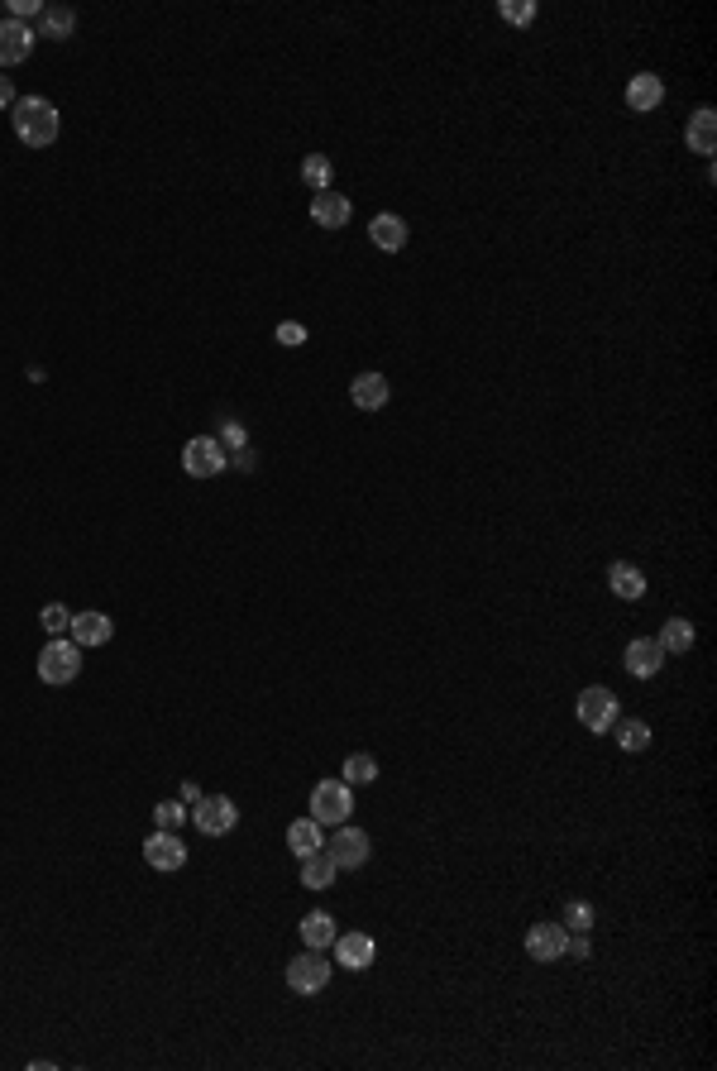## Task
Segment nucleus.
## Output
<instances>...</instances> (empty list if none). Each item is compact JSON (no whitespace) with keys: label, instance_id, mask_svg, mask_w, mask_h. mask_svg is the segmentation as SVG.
Segmentation results:
<instances>
[{"label":"nucleus","instance_id":"nucleus-8","mask_svg":"<svg viewBox=\"0 0 717 1071\" xmlns=\"http://www.w3.org/2000/svg\"><path fill=\"white\" fill-rule=\"evenodd\" d=\"M321 852L335 861V871H359V866L369 861L373 847H369V832H364V828H349V823H340V828H335V837H326V847H321Z\"/></svg>","mask_w":717,"mask_h":1071},{"label":"nucleus","instance_id":"nucleus-37","mask_svg":"<svg viewBox=\"0 0 717 1071\" xmlns=\"http://www.w3.org/2000/svg\"><path fill=\"white\" fill-rule=\"evenodd\" d=\"M15 101H20V96H15V82H10V77L0 72V110H10Z\"/></svg>","mask_w":717,"mask_h":1071},{"label":"nucleus","instance_id":"nucleus-34","mask_svg":"<svg viewBox=\"0 0 717 1071\" xmlns=\"http://www.w3.org/2000/svg\"><path fill=\"white\" fill-rule=\"evenodd\" d=\"M565 957H574V962H588V957H593V942H588V933H569Z\"/></svg>","mask_w":717,"mask_h":1071},{"label":"nucleus","instance_id":"nucleus-27","mask_svg":"<svg viewBox=\"0 0 717 1071\" xmlns=\"http://www.w3.org/2000/svg\"><path fill=\"white\" fill-rule=\"evenodd\" d=\"M612 732H617V742H622V751H631V756L651 746V727H646V722H641V718H617V722H612Z\"/></svg>","mask_w":717,"mask_h":1071},{"label":"nucleus","instance_id":"nucleus-18","mask_svg":"<svg viewBox=\"0 0 717 1071\" xmlns=\"http://www.w3.org/2000/svg\"><path fill=\"white\" fill-rule=\"evenodd\" d=\"M660 101H665V82H660L655 72H636V77L627 82V106L636 110V115L660 110Z\"/></svg>","mask_w":717,"mask_h":1071},{"label":"nucleus","instance_id":"nucleus-19","mask_svg":"<svg viewBox=\"0 0 717 1071\" xmlns=\"http://www.w3.org/2000/svg\"><path fill=\"white\" fill-rule=\"evenodd\" d=\"M608 589L617 593L622 603H636V598H646V574H641V565H631V560H612Z\"/></svg>","mask_w":717,"mask_h":1071},{"label":"nucleus","instance_id":"nucleus-25","mask_svg":"<svg viewBox=\"0 0 717 1071\" xmlns=\"http://www.w3.org/2000/svg\"><path fill=\"white\" fill-rule=\"evenodd\" d=\"M335 880H340V871H335V861H330L326 852L302 856V885L306 890H330Z\"/></svg>","mask_w":717,"mask_h":1071},{"label":"nucleus","instance_id":"nucleus-23","mask_svg":"<svg viewBox=\"0 0 717 1071\" xmlns=\"http://www.w3.org/2000/svg\"><path fill=\"white\" fill-rule=\"evenodd\" d=\"M287 847H292V856H297V861H302V856H311V852H321V847H326L321 823H316V818H297V823L287 828Z\"/></svg>","mask_w":717,"mask_h":1071},{"label":"nucleus","instance_id":"nucleus-10","mask_svg":"<svg viewBox=\"0 0 717 1071\" xmlns=\"http://www.w3.org/2000/svg\"><path fill=\"white\" fill-rule=\"evenodd\" d=\"M34 44H39V29H29V24H20V20H0V72L29 63Z\"/></svg>","mask_w":717,"mask_h":1071},{"label":"nucleus","instance_id":"nucleus-15","mask_svg":"<svg viewBox=\"0 0 717 1071\" xmlns=\"http://www.w3.org/2000/svg\"><path fill=\"white\" fill-rule=\"evenodd\" d=\"M67 636L87 651V646H106L110 636H115V622H110L106 612H96V608H87V612H72V627H67Z\"/></svg>","mask_w":717,"mask_h":1071},{"label":"nucleus","instance_id":"nucleus-5","mask_svg":"<svg viewBox=\"0 0 717 1071\" xmlns=\"http://www.w3.org/2000/svg\"><path fill=\"white\" fill-rule=\"evenodd\" d=\"M192 828L201 837H230L239 828V804L230 794H206L201 804H192Z\"/></svg>","mask_w":717,"mask_h":1071},{"label":"nucleus","instance_id":"nucleus-6","mask_svg":"<svg viewBox=\"0 0 717 1071\" xmlns=\"http://www.w3.org/2000/svg\"><path fill=\"white\" fill-rule=\"evenodd\" d=\"M182 469L192 479H216V474L230 469V455H225V445L216 436H192L182 445Z\"/></svg>","mask_w":717,"mask_h":1071},{"label":"nucleus","instance_id":"nucleus-14","mask_svg":"<svg viewBox=\"0 0 717 1071\" xmlns=\"http://www.w3.org/2000/svg\"><path fill=\"white\" fill-rule=\"evenodd\" d=\"M388 397H392V383L378 369L359 373V378L349 383V402H354L359 412H383V407H388Z\"/></svg>","mask_w":717,"mask_h":1071},{"label":"nucleus","instance_id":"nucleus-12","mask_svg":"<svg viewBox=\"0 0 717 1071\" xmlns=\"http://www.w3.org/2000/svg\"><path fill=\"white\" fill-rule=\"evenodd\" d=\"M622 665H627V675H636V679H655L660 665H665V651H660L655 636H636V641H627V651H622Z\"/></svg>","mask_w":717,"mask_h":1071},{"label":"nucleus","instance_id":"nucleus-2","mask_svg":"<svg viewBox=\"0 0 717 1071\" xmlns=\"http://www.w3.org/2000/svg\"><path fill=\"white\" fill-rule=\"evenodd\" d=\"M82 675V646L72 636H48V646L39 651V679L48 689H63V684H77Z\"/></svg>","mask_w":717,"mask_h":1071},{"label":"nucleus","instance_id":"nucleus-1","mask_svg":"<svg viewBox=\"0 0 717 1071\" xmlns=\"http://www.w3.org/2000/svg\"><path fill=\"white\" fill-rule=\"evenodd\" d=\"M10 120H15L20 144H29V149H48V144L58 139V130H63L58 106H53L48 96H20V101L10 106Z\"/></svg>","mask_w":717,"mask_h":1071},{"label":"nucleus","instance_id":"nucleus-33","mask_svg":"<svg viewBox=\"0 0 717 1071\" xmlns=\"http://www.w3.org/2000/svg\"><path fill=\"white\" fill-rule=\"evenodd\" d=\"M278 345H287V350L306 345V326H302V321H283V326H278Z\"/></svg>","mask_w":717,"mask_h":1071},{"label":"nucleus","instance_id":"nucleus-36","mask_svg":"<svg viewBox=\"0 0 717 1071\" xmlns=\"http://www.w3.org/2000/svg\"><path fill=\"white\" fill-rule=\"evenodd\" d=\"M216 440H220V445H244V426H239V421H225Z\"/></svg>","mask_w":717,"mask_h":1071},{"label":"nucleus","instance_id":"nucleus-38","mask_svg":"<svg viewBox=\"0 0 717 1071\" xmlns=\"http://www.w3.org/2000/svg\"><path fill=\"white\" fill-rule=\"evenodd\" d=\"M201 799H206V794H201V785H192V780H187V785H182V804L192 809V804H201Z\"/></svg>","mask_w":717,"mask_h":1071},{"label":"nucleus","instance_id":"nucleus-32","mask_svg":"<svg viewBox=\"0 0 717 1071\" xmlns=\"http://www.w3.org/2000/svg\"><path fill=\"white\" fill-rule=\"evenodd\" d=\"M498 15L502 20H512V24H531L536 20V0H502Z\"/></svg>","mask_w":717,"mask_h":1071},{"label":"nucleus","instance_id":"nucleus-11","mask_svg":"<svg viewBox=\"0 0 717 1071\" xmlns=\"http://www.w3.org/2000/svg\"><path fill=\"white\" fill-rule=\"evenodd\" d=\"M330 952H335V962L345 966V971H369L373 957H378V942L369 933H335Z\"/></svg>","mask_w":717,"mask_h":1071},{"label":"nucleus","instance_id":"nucleus-29","mask_svg":"<svg viewBox=\"0 0 717 1071\" xmlns=\"http://www.w3.org/2000/svg\"><path fill=\"white\" fill-rule=\"evenodd\" d=\"M187 818H192V809H187V804H182V799H163V804H153V823H158V828H182V823H187Z\"/></svg>","mask_w":717,"mask_h":1071},{"label":"nucleus","instance_id":"nucleus-20","mask_svg":"<svg viewBox=\"0 0 717 1071\" xmlns=\"http://www.w3.org/2000/svg\"><path fill=\"white\" fill-rule=\"evenodd\" d=\"M369 240L383 249V254H397L402 244H407V220L392 216V211H383V216L369 220Z\"/></svg>","mask_w":717,"mask_h":1071},{"label":"nucleus","instance_id":"nucleus-35","mask_svg":"<svg viewBox=\"0 0 717 1071\" xmlns=\"http://www.w3.org/2000/svg\"><path fill=\"white\" fill-rule=\"evenodd\" d=\"M34 15H44V5H39V0H10V20L29 24Z\"/></svg>","mask_w":717,"mask_h":1071},{"label":"nucleus","instance_id":"nucleus-28","mask_svg":"<svg viewBox=\"0 0 717 1071\" xmlns=\"http://www.w3.org/2000/svg\"><path fill=\"white\" fill-rule=\"evenodd\" d=\"M345 785H373L378 780V761H373L369 751H354V756H345V775H340Z\"/></svg>","mask_w":717,"mask_h":1071},{"label":"nucleus","instance_id":"nucleus-24","mask_svg":"<svg viewBox=\"0 0 717 1071\" xmlns=\"http://www.w3.org/2000/svg\"><path fill=\"white\" fill-rule=\"evenodd\" d=\"M77 34V10L67 5H44L39 15V39H72Z\"/></svg>","mask_w":717,"mask_h":1071},{"label":"nucleus","instance_id":"nucleus-31","mask_svg":"<svg viewBox=\"0 0 717 1071\" xmlns=\"http://www.w3.org/2000/svg\"><path fill=\"white\" fill-rule=\"evenodd\" d=\"M565 928L569 933H588L593 928V904L588 899H569L565 904Z\"/></svg>","mask_w":717,"mask_h":1071},{"label":"nucleus","instance_id":"nucleus-9","mask_svg":"<svg viewBox=\"0 0 717 1071\" xmlns=\"http://www.w3.org/2000/svg\"><path fill=\"white\" fill-rule=\"evenodd\" d=\"M144 861H149L153 871H182V866H187V842H182L173 828H158V832H149V842H144Z\"/></svg>","mask_w":717,"mask_h":1071},{"label":"nucleus","instance_id":"nucleus-3","mask_svg":"<svg viewBox=\"0 0 717 1071\" xmlns=\"http://www.w3.org/2000/svg\"><path fill=\"white\" fill-rule=\"evenodd\" d=\"M574 713H579V722L593 737H603V732H612V722L622 718V703H617V694H612L608 684H588L584 694H579V703H574Z\"/></svg>","mask_w":717,"mask_h":1071},{"label":"nucleus","instance_id":"nucleus-21","mask_svg":"<svg viewBox=\"0 0 717 1071\" xmlns=\"http://www.w3.org/2000/svg\"><path fill=\"white\" fill-rule=\"evenodd\" d=\"M335 914H326V909H311V914L302 918V947H311V952H330V942H335Z\"/></svg>","mask_w":717,"mask_h":1071},{"label":"nucleus","instance_id":"nucleus-4","mask_svg":"<svg viewBox=\"0 0 717 1071\" xmlns=\"http://www.w3.org/2000/svg\"><path fill=\"white\" fill-rule=\"evenodd\" d=\"M349 813H354V785H345V780H321V785L311 789V818L321 823V828H340V823H349Z\"/></svg>","mask_w":717,"mask_h":1071},{"label":"nucleus","instance_id":"nucleus-13","mask_svg":"<svg viewBox=\"0 0 717 1071\" xmlns=\"http://www.w3.org/2000/svg\"><path fill=\"white\" fill-rule=\"evenodd\" d=\"M565 942H569L565 923H536V928L526 933V957H536V962H560V957H565Z\"/></svg>","mask_w":717,"mask_h":1071},{"label":"nucleus","instance_id":"nucleus-7","mask_svg":"<svg viewBox=\"0 0 717 1071\" xmlns=\"http://www.w3.org/2000/svg\"><path fill=\"white\" fill-rule=\"evenodd\" d=\"M326 985H330V957L302 947V957L287 962V990H292V995H321Z\"/></svg>","mask_w":717,"mask_h":1071},{"label":"nucleus","instance_id":"nucleus-17","mask_svg":"<svg viewBox=\"0 0 717 1071\" xmlns=\"http://www.w3.org/2000/svg\"><path fill=\"white\" fill-rule=\"evenodd\" d=\"M349 216H354V206H349L345 192H316V197H311V220H316L321 230H345Z\"/></svg>","mask_w":717,"mask_h":1071},{"label":"nucleus","instance_id":"nucleus-26","mask_svg":"<svg viewBox=\"0 0 717 1071\" xmlns=\"http://www.w3.org/2000/svg\"><path fill=\"white\" fill-rule=\"evenodd\" d=\"M302 182L311 187V192H330V182H335V163H330L326 153H306L302 158Z\"/></svg>","mask_w":717,"mask_h":1071},{"label":"nucleus","instance_id":"nucleus-16","mask_svg":"<svg viewBox=\"0 0 717 1071\" xmlns=\"http://www.w3.org/2000/svg\"><path fill=\"white\" fill-rule=\"evenodd\" d=\"M684 144H689V153H703V158H713L717 153V110L713 106H698L694 115H689V125H684Z\"/></svg>","mask_w":717,"mask_h":1071},{"label":"nucleus","instance_id":"nucleus-22","mask_svg":"<svg viewBox=\"0 0 717 1071\" xmlns=\"http://www.w3.org/2000/svg\"><path fill=\"white\" fill-rule=\"evenodd\" d=\"M694 622H684V617H670V622H665V627H660V636H655V641H660V651H665V656H689V651H694Z\"/></svg>","mask_w":717,"mask_h":1071},{"label":"nucleus","instance_id":"nucleus-30","mask_svg":"<svg viewBox=\"0 0 717 1071\" xmlns=\"http://www.w3.org/2000/svg\"><path fill=\"white\" fill-rule=\"evenodd\" d=\"M39 622H44L48 636H67V627H72V608H67V603H48V608L39 612Z\"/></svg>","mask_w":717,"mask_h":1071}]
</instances>
